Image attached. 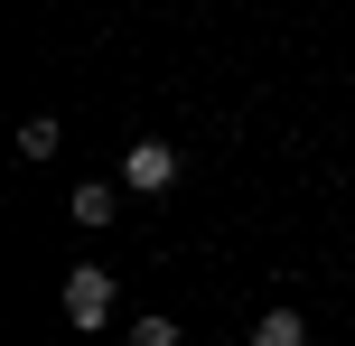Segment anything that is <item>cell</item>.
<instances>
[{
  "label": "cell",
  "mask_w": 355,
  "mask_h": 346,
  "mask_svg": "<svg viewBox=\"0 0 355 346\" xmlns=\"http://www.w3.org/2000/svg\"><path fill=\"white\" fill-rule=\"evenodd\" d=\"M66 328H112V272L103 262H75L66 272Z\"/></svg>",
  "instance_id": "obj_1"
},
{
  "label": "cell",
  "mask_w": 355,
  "mask_h": 346,
  "mask_svg": "<svg viewBox=\"0 0 355 346\" xmlns=\"http://www.w3.org/2000/svg\"><path fill=\"white\" fill-rule=\"evenodd\" d=\"M122 187H131V197H168V187H178V150H168V141H131Z\"/></svg>",
  "instance_id": "obj_2"
},
{
  "label": "cell",
  "mask_w": 355,
  "mask_h": 346,
  "mask_svg": "<svg viewBox=\"0 0 355 346\" xmlns=\"http://www.w3.org/2000/svg\"><path fill=\"white\" fill-rule=\"evenodd\" d=\"M122 216V178H85L75 187V225H112Z\"/></svg>",
  "instance_id": "obj_3"
},
{
  "label": "cell",
  "mask_w": 355,
  "mask_h": 346,
  "mask_svg": "<svg viewBox=\"0 0 355 346\" xmlns=\"http://www.w3.org/2000/svg\"><path fill=\"white\" fill-rule=\"evenodd\" d=\"M252 346H309V318L300 309H262L252 318Z\"/></svg>",
  "instance_id": "obj_4"
},
{
  "label": "cell",
  "mask_w": 355,
  "mask_h": 346,
  "mask_svg": "<svg viewBox=\"0 0 355 346\" xmlns=\"http://www.w3.org/2000/svg\"><path fill=\"white\" fill-rule=\"evenodd\" d=\"M56 141H66V131H56V112H37V122H19V150H28V159H56Z\"/></svg>",
  "instance_id": "obj_5"
},
{
  "label": "cell",
  "mask_w": 355,
  "mask_h": 346,
  "mask_svg": "<svg viewBox=\"0 0 355 346\" xmlns=\"http://www.w3.org/2000/svg\"><path fill=\"white\" fill-rule=\"evenodd\" d=\"M131 346H178V318H131Z\"/></svg>",
  "instance_id": "obj_6"
}]
</instances>
